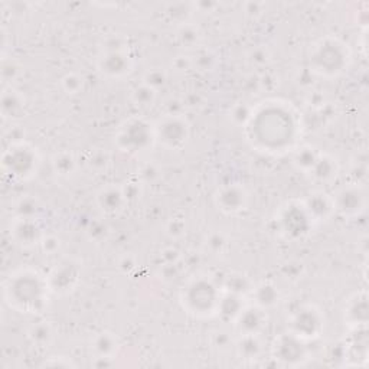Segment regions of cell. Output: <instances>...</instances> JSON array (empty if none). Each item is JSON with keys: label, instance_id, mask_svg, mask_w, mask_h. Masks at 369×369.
Segmentation results:
<instances>
[{"label": "cell", "instance_id": "6da1fadb", "mask_svg": "<svg viewBox=\"0 0 369 369\" xmlns=\"http://www.w3.org/2000/svg\"><path fill=\"white\" fill-rule=\"evenodd\" d=\"M249 140L257 149L278 154L286 153L296 143L298 133L297 114L291 105L281 101H267L253 107L247 125Z\"/></svg>", "mask_w": 369, "mask_h": 369}, {"label": "cell", "instance_id": "7a4b0ae2", "mask_svg": "<svg viewBox=\"0 0 369 369\" xmlns=\"http://www.w3.org/2000/svg\"><path fill=\"white\" fill-rule=\"evenodd\" d=\"M6 303L21 313H41L48 305L51 293L48 281L38 271L24 269L10 274L5 283Z\"/></svg>", "mask_w": 369, "mask_h": 369}, {"label": "cell", "instance_id": "3957f363", "mask_svg": "<svg viewBox=\"0 0 369 369\" xmlns=\"http://www.w3.org/2000/svg\"><path fill=\"white\" fill-rule=\"evenodd\" d=\"M348 45L335 37H326L316 42L310 51V71L322 77H336L349 65Z\"/></svg>", "mask_w": 369, "mask_h": 369}, {"label": "cell", "instance_id": "277c9868", "mask_svg": "<svg viewBox=\"0 0 369 369\" xmlns=\"http://www.w3.org/2000/svg\"><path fill=\"white\" fill-rule=\"evenodd\" d=\"M221 296V291L213 281L205 277H198L190 280L183 287L181 302L189 314L206 319L217 314Z\"/></svg>", "mask_w": 369, "mask_h": 369}, {"label": "cell", "instance_id": "5b68a950", "mask_svg": "<svg viewBox=\"0 0 369 369\" xmlns=\"http://www.w3.org/2000/svg\"><path fill=\"white\" fill-rule=\"evenodd\" d=\"M114 143L125 153L137 154L146 152L153 143H156L154 125L145 118L132 117L118 127Z\"/></svg>", "mask_w": 369, "mask_h": 369}, {"label": "cell", "instance_id": "8992f818", "mask_svg": "<svg viewBox=\"0 0 369 369\" xmlns=\"http://www.w3.org/2000/svg\"><path fill=\"white\" fill-rule=\"evenodd\" d=\"M3 169L15 179H30L39 166L38 152L25 142L12 143L3 154Z\"/></svg>", "mask_w": 369, "mask_h": 369}, {"label": "cell", "instance_id": "52a82bcc", "mask_svg": "<svg viewBox=\"0 0 369 369\" xmlns=\"http://www.w3.org/2000/svg\"><path fill=\"white\" fill-rule=\"evenodd\" d=\"M277 224L280 234L287 240H302L310 233L314 222L309 217L302 201H291L280 209Z\"/></svg>", "mask_w": 369, "mask_h": 369}, {"label": "cell", "instance_id": "ba28073f", "mask_svg": "<svg viewBox=\"0 0 369 369\" xmlns=\"http://www.w3.org/2000/svg\"><path fill=\"white\" fill-rule=\"evenodd\" d=\"M189 123L179 114L162 117L154 125L156 142L169 150H181L189 138Z\"/></svg>", "mask_w": 369, "mask_h": 369}, {"label": "cell", "instance_id": "9c48e42d", "mask_svg": "<svg viewBox=\"0 0 369 369\" xmlns=\"http://www.w3.org/2000/svg\"><path fill=\"white\" fill-rule=\"evenodd\" d=\"M290 333L303 342L318 339L325 327V316L314 306H302L290 318Z\"/></svg>", "mask_w": 369, "mask_h": 369}, {"label": "cell", "instance_id": "30bf717a", "mask_svg": "<svg viewBox=\"0 0 369 369\" xmlns=\"http://www.w3.org/2000/svg\"><path fill=\"white\" fill-rule=\"evenodd\" d=\"M51 293L68 294L74 291L81 281V269L77 261L66 258L57 264L46 277Z\"/></svg>", "mask_w": 369, "mask_h": 369}, {"label": "cell", "instance_id": "8fae6325", "mask_svg": "<svg viewBox=\"0 0 369 369\" xmlns=\"http://www.w3.org/2000/svg\"><path fill=\"white\" fill-rule=\"evenodd\" d=\"M335 213L346 219L361 215L366 206V192L359 183H349L342 186L333 197Z\"/></svg>", "mask_w": 369, "mask_h": 369}, {"label": "cell", "instance_id": "7c38bea8", "mask_svg": "<svg viewBox=\"0 0 369 369\" xmlns=\"http://www.w3.org/2000/svg\"><path fill=\"white\" fill-rule=\"evenodd\" d=\"M274 358L286 365H300L307 358V349L302 339L296 338L293 333L280 335L273 346Z\"/></svg>", "mask_w": 369, "mask_h": 369}, {"label": "cell", "instance_id": "4fadbf2b", "mask_svg": "<svg viewBox=\"0 0 369 369\" xmlns=\"http://www.w3.org/2000/svg\"><path fill=\"white\" fill-rule=\"evenodd\" d=\"M214 202L221 213L226 215H235L242 213L249 204V193L242 185L231 183L217 190Z\"/></svg>", "mask_w": 369, "mask_h": 369}, {"label": "cell", "instance_id": "5bb4252c", "mask_svg": "<svg viewBox=\"0 0 369 369\" xmlns=\"http://www.w3.org/2000/svg\"><path fill=\"white\" fill-rule=\"evenodd\" d=\"M10 234L15 242L25 249L35 247V245L41 244V240L44 238L42 228L37 218L17 217L12 224Z\"/></svg>", "mask_w": 369, "mask_h": 369}, {"label": "cell", "instance_id": "9a60e30c", "mask_svg": "<svg viewBox=\"0 0 369 369\" xmlns=\"http://www.w3.org/2000/svg\"><path fill=\"white\" fill-rule=\"evenodd\" d=\"M97 68L105 77L121 78L130 74L133 61L126 52H102L97 60Z\"/></svg>", "mask_w": 369, "mask_h": 369}, {"label": "cell", "instance_id": "2e32d148", "mask_svg": "<svg viewBox=\"0 0 369 369\" xmlns=\"http://www.w3.org/2000/svg\"><path fill=\"white\" fill-rule=\"evenodd\" d=\"M305 209L307 210L312 221L316 222H325L332 218L335 214V202L333 197L323 190H314L302 201Z\"/></svg>", "mask_w": 369, "mask_h": 369}, {"label": "cell", "instance_id": "e0dca14e", "mask_svg": "<svg viewBox=\"0 0 369 369\" xmlns=\"http://www.w3.org/2000/svg\"><path fill=\"white\" fill-rule=\"evenodd\" d=\"M267 310L258 306H245L234 326L240 335H260L267 326Z\"/></svg>", "mask_w": 369, "mask_h": 369}, {"label": "cell", "instance_id": "ac0fdd59", "mask_svg": "<svg viewBox=\"0 0 369 369\" xmlns=\"http://www.w3.org/2000/svg\"><path fill=\"white\" fill-rule=\"evenodd\" d=\"M96 202L101 213L107 217H114L120 214L123 208L127 204L125 195H123L121 186L118 188L116 185H107L101 188L96 195Z\"/></svg>", "mask_w": 369, "mask_h": 369}, {"label": "cell", "instance_id": "d6986e66", "mask_svg": "<svg viewBox=\"0 0 369 369\" xmlns=\"http://www.w3.org/2000/svg\"><path fill=\"white\" fill-rule=\"evenodd\" d=\"M345 321L349 326L359 327L368 323V296L366 291L355 293L345 307Z\"/></svg>", "mask_w": 369, "mask_h": 369}, {"label": "cell", "instance_id": "ffe728a7", "mask_svg": "<svg viewBox=\"0 0 369 369\" xmlns=\"http://www.w3.org/2000/svg\"><path fill=\"white\" fill-rule=\"evenodd\" d=\"M312 174V178L323 185H329L336 179L339 173V163L335 157L327 154V153H319L316 163L313 165L312 170L309 172Z\"/></svg>", "mask_w": 369, "mask_h": 369}, {"label": "cell", "instance_id": "44dd1931", "mask_svg": "<svg viewBox=\"0 0 369 369\" xmlns=\"http://www.w3.org/2000/svg\"><path fill=\"white\" fill-rule=\"evenodd\" d=\"M245 306H247V303H245V297L224 291V294L219 298L217 316H219V319L224 323L234 325Z\"/></svg>", "mask_w": 369, "mask_h": 369}, {"label": "cell", "instance_id": "7402d4cb", "mask_svg": "<svg viewBox=\"0 0 369 369\" xmlns=\"http://www.w3.org/2000/svg\"><path fill=\"white\" fill-rule=\"evenodd\" d=\"M26 107L25 96L15 89H6L2 94V114L5 118H19Z\"/></svg>", "mask_w": 369, "mask_h": 369}, {"label": "cell", "instance_id": "603a6c76", "mask_svg": "<svg viewBox=\"0 0 369 369\" xmlns=\"http://www.w3.org/2000/svg\"><path fill=\"white\" fill-rule=\"evenodd\" d=\"M250 296L254 298V305L264 310L274 307L280 298L277 287L270 281H262V283L254 286Z\"/></svg>", "mask_w": 369, "mask_h": 369}, {"label": "cell", "instance_id": "cb8c5ba5", "mask_svg": "<svg viewBox=\"0 0 369 369\" xmlns=\"http://www.w3.org/2000/svg\"><path fill=\"white\" fill-rule=\"evenodd\" d=\"M93 352L100 358V359H111L120 348L118 338L114 333L110 332H102L93 339Z\"/></svg>", "mask_w": 369, "mask_h": 369}, {"label": "cell", "instance_id": "d4e9b609", "mask_svg": "<svg viewBox=\"0 0 369 369\" xmlns=\"http://www.w3.org/2000/svg\"><path fill=\"white\" fill-rule=\"evenodd\" d=\"M235 346L238 357L245 361H254L262 352V343L260 335H241Z\"/></svg>", "mask_w": 369, "mask_h": 369}, {"label": "cell", "instance_id": "484cf974", "mask_svg": "<svg viewBox=\"0 0 369 369\" xmlns=\"http://www.w3.org/2000/svg\"><path fill=\"white\" fill-rule=\"evenodd\" d=\"M28 338L38 348H46L54 341V327L49 322H37L28 330Z\"/></svg>", "mask_w": 369, "mask_h": 369}, {"label": "cell", "instance_id": "4316f807", "mask_svg": "<svg viewBox=\"0 0 369 369\" xmlns=\"http://www.w3.org/2000/svg\"><path fill=\"white\" fill-rule=\"evenodd\" d=\"M52 169H54V172L60 178L73 177L74 172L77 170L75 156L68 150L57 153L54 157H52Z\"/></svg>", "mask_w": 369, "mask_h": 369}, {"label": "cell", "instance_id": "83f0119b", "mask_svg": "<svg viewBox=\"0 0 369 369\" xmlns=\"http://www.w3.org/2000/svg\"><path fill=\"white\" fill-rule=\"evenodd\" d=\"M253 287L254 286L251 283V280L247 276H244L241 273H233L225 278L222 290L225 293H233L237 296L247 297L249 294H251Z\"/></svg>", "mask_w": 369, "mask_h": 369}, {"label": "cell", "instance_id": "f1b7e54d", "mask_svg": "<svg viewBox=\"0 0 369 369\" xmlns=\"http://www.w3.org/2000/svg\"><path fill=\"white\" fill-rule=\"evenodd\" d=\"M318 156L319 152H316L312 146H300L293 154V163L298 170L309 173L316 163Z\"/></svg>", "mask_w": 369, "mask_h": 369}, {"label": "cell", "instance_id": "f546056e", "mask_svg": "<svg viewBox=\"0 0 369 369\" xmlns=\"http://www.w3.org/2000/svg\"><path fill=\"white\" fill-rule=\"evenodd\" d=\"M156 96H157V91L143 82L137 85L136 89L132 91L133 102L137 105V107H142V109H147L150 107V105H153V102L156 101Z\"/></svg>", "mask_w": 369, "mask_h": 369}, {"label": "cell", "instance_id": "4dcf8cb0", "mask_svg": "<svg viewBox=\"0 0 369 369\" xmlns=\"http://www.w3.org/2000/svg\"><path fill=\"white\" fill-rule=\"evenodd\" d=\"M205 247L210 254L219 255L228 247V238L222 233H213L206 237Z\"/></svg>", "mask_w": 369, "mask_h": 369}, {"label": "cell", "instance_id": "1f68e13d", "mask_svg": "<svg viewBox=\"0 0 369 369\" xmlns=\"http://www.w3.org/2000/svg\"><path fill=\"white\" fill-rule=\"evenodd\" d=\"M178 38H179L182 45L193 46L195 44H198V41L201 38V33H199L198 28H195L193 25L186 22V24L181 25L179 32H178Z\"/></svg>", "mask_w": 369, "mask_h": 369}, {"label": "cell", "instance_id": "d6a6232c", "mask_svg": "<svg viewBox=\"0 0 369 369\" xmlns=\"http://www.w3.org/2000/svg\"><path fill=\"white\" fill-rule=\"evenodd\" d=\"M38 201L32 198H24L19 201V204L16 205V213L17 217L22 218H37L38 213Z\"/></svg>", "mask_w": 369, "mask_h": 369}, {"label": "cell", "instance_id": "836d02e7", "mask_svg": "<svg viewBox=\"0 0 369 369\" xmlns=\"http://www.w3.org/2000/svg\"><path fill=\"white\" fill-rule=\"evenodd\" d=\"M168 81V75L165 71H162V69L159 68H154V69H150V71L146 73L145 78H143V84L152 87L153 90H159L161 87H163Z\"/></svg>", "mask_w": 369, "mask_h": 369}, {"label": "cell", "instance_id": "e575fe53", "mask_svg": "<svg viewBox=\"0 0 369 369\" xmlns=\"http://www.w3.org/2000/svg\"><path fill=\"white\" fill-rule=\"evenodd\" d=\"M251 113H253V107H249V105H245V104H237L233 107L230 116L237 126L245 127V125H247L251 117Z\"/></svg>", "mask_w": 369, "mask_h": 369}, {"label": "cell", "instance_id": "d590c367", "mask_svg": "<svg viewBox=\"0 0 369 369\" xmlns=\"http://www.w3.org/2000/svg\"><path fill=\"white\" fill-rule=\"evenodd\" d=\"M84 80L78 74H66L62 78V89L66 94H78L82 90Z\"/></svg>", "mask_w": 369, "mask_h": 369}, {"label": "cell", "instance_id": "8d00e7d4", "mask_svg": "<svg viewBox=\"0 0 369 369\" xmlns=\"http://www.w3.org/2000/svg\"><path fill=\"white\" fill-rule=\"evenodd\" d=\"M166 233L170 238H182L186 234V224L182 218H172L166 224Z\"/></svg>", "mask_w": 369, "mask_h": 369}, {"label": "cell", "instance_id": "74e56055", "mask_svg": "<svg viewBox=\"0 0 369 369\" xmlns=\"http://www.w3.org/2000/svg\"><path fill=\"white\" fill-rule=\"evenodd\" d=\"M126 39L120 37V35H110L109 38H105L102 52H125L126 49Z\"/></svg>", "mask_w": 369, "mask_h": 369}, {"label": "cell", "instance_id": "f35d334b", "mask_svg": "<svg viewBox=\"0 0 369 369\" xmlns=\"http://www.w3.org/2000/svg\"><path fill=\"white\" fill-rule=\"evenodd\" d=\"M121 190H123V195H125V198H126V202L129 204V202L137 201L140 198V195H142V192H143V186L140 182L130 181L126 185L121 186Z\"/></svg>", "mask_w": 369, "mask_h": 369}, {"label": "cell", "instance_id": "ab89813d", "mask_svg": "<svg viewBox=\"0 0 369 369\" xmlns=\"http://www.w3.org/2000/svg\"><path fill=\"white\" fill-rule=\"evenodd\" d=\"M39 245L42 247L44 253L51 255V254H55L57 251H60L61 240L58 237H55V235H44V238L41 240Z\"/></svg>", "mask_w": 369, "mask_h": 369}, {"label": "cell", "instance_id": "60d3db41", "mask_svg": "<svg viewBox=\"0 0 369 369\" xmlns=\"http://www.w3.org/2000/svg\"><path fill=\"white\" fill-rule=\"evenodd\" d=\"M162 257L165 260V264H178L181 260V251L173 247H169L163 250Z\"/></svg>", "mask_w": 369, "mask_h": 369}, {"label": "cell", "instance_id": "b9f144b4", "mask_svg": "<svg viewBox=\"0 0 369 369\" xmlns=\"http://www.w3.org/2000/svg\"><path fill=\"white\" fill-rule=\"evenodd\" d=\"M250 61L253 64H257V65H262V64H266L269 61V52L266 49H262V48H258V49H254L251 52V55H250Z\"/></svg>", "mask_w": 369, "mask_h": 369}, {"label": "cell", "instance_id": "7bdbcfd3", "mask_svg": "<svg viewBox=\"0 0 369 369\" xmlns=\"http://www.w3.org/2000/svg\"><path fill=\"white\" fill-rule=\"evenodd\" d=\"M230 342H231V338L228 336V333H225V332H215L214 333V345L217 348H226Z\"/></svg>", "mask_w": 369, "mask_h": 369}, {"label": "cell", "instance_id": "ee69618b", "mask_svg": "<svg viewBox=\"0 0 369 369\" xmlns=\"http://www.w3.org/2000/svg\"><path fill=\"white\" fill-rule=\"evenodd\" d=\"M192 64H193V61L189 57H183V55L177 57V60H174V66H177V69H179V71L188 69Z\"/></svg>", "mask_w": 369, "mask_h": 369}, {"label": "cell", "instance_id": "f6af8a7d", "mask_svg": "<svg viewBox=\"0 0 369 369\" xmlns=\"http://www.w3.org/2000/svg\"><path fill=\"white\" fill-rule=\"evenodd\" d=\"M120 269H121L123 271H126V273L132 271V270L134 269V260H133L130 255L125 257V258H123V260L120 261Z\"/></svg>", "mask_w": 369, "mask_h": 369}, {"label": "cell", "instance_id": "bcb514c9", "mask_svg": "<svg viewBox=\"0 0 369 369\" xmlns=\"http://www.w3.org/2000/svg\"><path fill=\"white\" fill-rule=\"evenodd\" d=\"M153 169V166H150V165H147L143 170H142V178L143 179H146V181H149V178L152 179L153 177H156V173L152 170Z\"/></svg>", "mask_w": 369, "mask_h": 369}]
</instances>
